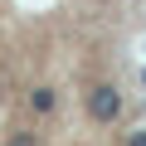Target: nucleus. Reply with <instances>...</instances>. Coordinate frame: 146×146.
Segmentation results:
<instances>
[{"label":"nucleus","mask_w":146,"mask_h":146,"mask_svg":"<svg viewBox=\"0 0 146 146\" xmlns=\"http://www.w3.org/2000/svg\"><path fill=\"white\" fill-rule=\"evenodd\" d=\"M88 112H93V122L112 127V122L122 117V93H117L112 83H98V88L88 93Z\"/></svg>","instance_id":"f257e3e1"},{"label":"nucleus","mask_w":146,"mask_h":146,"mask_svg":"<svg viewBox=\"0 0 146 146\" xmlns=\"http://www.w3.org/2000/svg\"><path fill=\"white\" fill-rule=\"evenodd\" d=\"M29 107H34L39 117H44V112H54V88H34V93H29Z\"/></svg>","instance_id":"f03ea898"},{"label":"nucleus","mask_w":146,"mask_h":146,"mask_svg":"<svg viewBox=\"0 0 146 146\" xmlns=\"http://www.w3.org/2000/svg\"><path fill=\"white\" fill-rule=\"evenodd\" d=\"M10 146H39V141H34L29 131H15V136H10Z\"/></svg>","instance_id":"7ed1b4c3"},{"label":"nucleus","mask_w":146,"mask_h":146,"mask_svg":"<svg viewBox=\"0 0 146 146\" xmlns=\"http://www.w3.org/2000/svg\"><path fill=\"white\" fill-rule=\"evenodd\" d=\"M127 146H146V131H127Z\"/></svg>","instance_id":"20e7f679"}]
</instances>
